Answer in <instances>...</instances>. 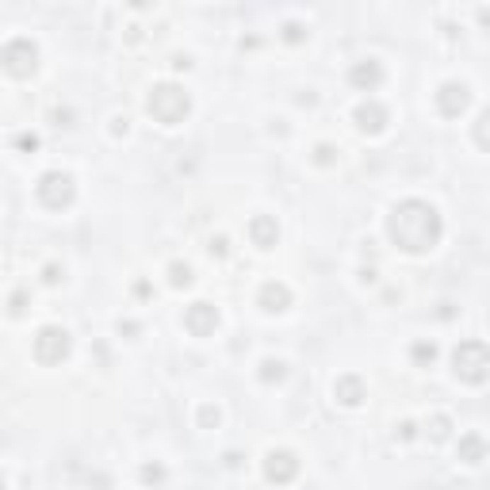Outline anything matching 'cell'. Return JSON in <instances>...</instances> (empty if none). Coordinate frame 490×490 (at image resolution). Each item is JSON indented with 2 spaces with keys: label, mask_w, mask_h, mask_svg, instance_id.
I'll return each instance as SVG.
<instances>
[{
  "label": "cell",
  "mask_w": 490,
  "mask_h": 490,
  "mask_svg": "<svg viewBox=\"0 0 490 490\" xmlns=\"http://www.w3.org/2000/svg\"><path fill=\"white\" fill-rule=\"evenodd\" d=\"M456 372L464 380H483L490 372V353L479 341H467L464 348H456Z\"/></svg>",
  "instance_id": "obj_1"
}]
</instances>
